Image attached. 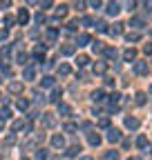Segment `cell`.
Wrapping results in <instances>:
<instances>
[{"label":"cell","mask_w":152,"mask_h":160,"mask_svg":"<svg viewBox=\"0 0 152 160\" xmlns=\"http://www.w3.org/2000/svg\"><path fill=\"white\" fill-rule=\"evenodd\" d=\"M11 131H14V133H16V131L29 133V131H31V122H29V120H25V118H23V120H16V122L11 125Z\"/></svg>","instance_id":"6da1fadb"},{"label":"cell","mask_w":152,"mask_h":160,"mask_svg":"<svg viewBox=\"0 0 152 160\" xmlns=\"http://www.w3.org/2000/svg\"><path fill=\"white\" fill-rule=\"evenodd\" d=\"M25 89V82H23V80H11V82L7 85V91L9 93H20Z\"/></svg>","instance_id":"7a4b0ae2"},{"label":"cell","mask_w":152,"mask_h":160,"mask_svg":"<svg viewBox=\"0 0 152 160\" xmlns=\"http://www.w3.org/2000/svg\"><path fill=\"white\" fill-rule=\"evenodd\" d=\"M107 142H112V145H117V142H121V131L119 129H107Z\"/></svg>","instance_id":"3957f363"},{"label":"cell","mask_w":152,"mask_h":160,"mask_svg":"<svg viewBox=\"0 0 152 160\" xmlns=\"http://www.w3.org/2000/svg\"><path fill=\"white\" fill-rule=\"evenodd\" d=\"M52 147H54V149H63V147H65V138H63L61 133H54V136H52Z\"/></svg>","instance_id":"277c9868"},{"label":"cell","mask_w":152,"mask_h":160,"mask_svg":"<svg viewBox=\"0 0 152 160\" xmlns=\"http://www.w3.org/2000/svg\"><path fill=\"white\" fill-rule=\"evenodd\" d=\"M134 73H137V76H145V73H148V62L137 60V62H134Z\"/></svg>","instance_id":"5b68a950"},{"label":"cell","mask_w":152,"mask_h":160,"mask_svg":"<svg viewBox=\"0 0 152 160\" xmlns=\"http://www.w3.org/2000/svg\"><path fill=\"white\" fill-rule=\"evenodd\" d=\"M56 38H58V29H47V33H45V45H54Z\"/></svg>","instance_id":"8992f818"},{"label":"cell","mask_w":152,"mask_h":160,"mask_svg":"<svg viewBox=\"0 0 152 160\" xmlns=\"http://www.w3.org/2000/svg\"><path fill=\"white\" fill-rule=\"evenodd\" d=\"M101 140H103V138H101L96 131H90V133H87V142H90L92 147H99V145H101Z\"/></svg>","instance_id":"52a82bcc"},{"label":"cell","mask_w":152,"mask_h":160,"mask_svg":"<svg viewBox=\"0 0 152 160\" xmlns=\"http://www.w3.org/2000/svg\"><path fill=\"white\" fill-rule=\"evenodd\" d=\"M43 125H45L47 129H54V127H56V118H54V113H43Z\"/></svg>","instance_id":"ba28073f"},{"label":"cell","mask_w":152,"mask_h":160,"mask_svg":"<svg viewBox=\"0 0 152 160\" xmlns=\"http://www.w3.org/2000/svg\"><path fill=\"white\" fill-rule=\"evenodd\" d=\"M27 22H29V11L23 7L20 11H18V25H20V27H25Z\"/></svg>","instance_id":"9c48e42d"},{"label":"cell","mask_w":152,"mask_h":160,"mask_svg":"<svg viewBox=\"0 0 152 160\" xmlns=\"http://www.w3.org/2000/svg\"><path fill=\"white\" fill-rule=\"evenodd\" d=\"M107 16H119V11H121V5L119 2H114V0H112V2H107Z\"/></svg>","instance_id":"30bf717a"},{"label":"cell","mask_w":152,"mask_h":160,"mask_svg":"<svg viewBox=\"0 0 152 160\" xmlns=\"http://www.w3.org/2000/svg\"><path fill=\"white\" fill-rule=\"evenodd\" d=\"M23 78H25V80H34V78H36V67H34V65H27V67L23 69Z\"/></svg>","instance_id":"8fae6325"},{"label":"cell","mask_w":152,"mask_h":160,"mask_svg":"<svg viewBox=\"0 0 152 160\" xmlns=\"http://www.w3.org/2000/svg\"><path fill=\"white\" fill-rule=\"evenodd\" d=\"M34 58L38 60V62H43V60H45V47H43V45H38V47L34 49Z\"/></svg>","instance_id":"7c38bea8"},{"label":"cell","mask_w":152,"mask_h":160,"mask_svg":"<svg viewBox=\"0 0 152 160\" xmlns=\"http://www.w3.org/2000/svg\"><path fill=\"white\" fill-rule=\"evenodd\" d=\"M105 71H107V62H105V60L94 62V73H105Z\"/></svg>","instance_id":"4fadbf2b"},{"label":"cell","mask_w":152,"mask_h":160,"mask_svg":"<svg viewBox=\"0 0 152 160\" xmlns=\"http://www.w3.org/2000/svg\"><path fill=\"white\" fill-rule=\"evenodd\" d=\"M61 96H63V89L56 87V89L52 91V96H49V102H56V105H58V102H61Z\"/></svg>","instance_id":"5bb4252c"},{"label":"cell","mask_w":152,"mask_h":160,"mask_svg":"<svg viewBox=\"0 0 152 160\" xmlns=\"http://www.w3.org/2000/svg\"><path fill=\"white\" fill-rule=\"evenodd\" d=\"M121 27H123L121 22H114V25L107 29V33H110V36H121V33H123V29H121Z\"/></svg>","instance_id":"9a60e30c"},{"label":"cell","mask_w":152,"mask_h":160,"mask_svg":"<svg viewBox=\"0 0 152 160\" xmlns=\"http://www.w3.org/2000/svg\"><path fill=\"white\" fill-rule=\"evenodd\" d=\"M79 153H81V147H79V145H72V147L65 151V156H67V158H76Z\"/></svg>","instance_id":"2e32d148"},{"label":"cell","mask_w":152,"mask_h":160,"mask_svg":"<svg viewBox=\"0 0 152 160\" xmlns=\"http://www.w3.org/2000/svg\"><path fill=\"white\" fill-rule=\"evenodd\" d=\"M87 62H90V56H85V53H81L79 58H76V65H79V69L87 67Z\"/></svg>","instance_id":"e0dca14e"},{"label":"cell","mask_w":152,"mask_h":160,"mask_svg":"<svg viewBox=\"0 0 152 160\" xmlns=\"http://www.w3.org/2000/svg\"><path fill=\"white\" fill-rule=\"evenodd\" d=\"M139 125H141V122H139L137 118H125V127H128V129H139Z\"/></svg>","instance_id":"ac0fdd59"},{"label":"cell","mask_w":152,"mask_h":160,"mask_svg":"<svg viewBox=\"0 0 152 160\" xmlns=\"http://www.w3.org/2000/svg\"><path fill=\"white\" fill-rule=\"evenodd\" d=\"M69 73H72L69 65H67V62H61V65H58V76H69Z\"/></svg>","instance_id":"d6986e66"},{"label":"cell","mask_w":152,"mask_h":160,"mask_svg":"<svg viewBox=\"0 0 152 160\" xmlns=\"http://www.w3.org/2000/svg\"><path fill=\"white\" fill-rule=\"evenodd\" d=\"M58 113H63V116H69V113H72V107H69L67 102H58Z\"/></svg>","instance_id":"ffe728a7"},{"label":"cell","mask_w":152,"mask_h":160,"mask_svg":"<svg viewBox=\"0 0 152 160\" xmlns=\"http://www.w3.org/2000/svg\"><path fill=\"white\" fill-rule=\"evenodd\" d=\"M123 58L128 60V62H132V60L137 58V51H134V49H125V51H123Z\"/></svg>","instance_id":"44dd1931"},{"label":"cell","mask_w":152,"mask_h":160,"mask_svg":"<svg viewBox=\"0 0 152 160\" xmlns=\"http://www.w3.org/2000/svg\"><path fill=\"white\" fill-rule=\"evenodd\" d=\"M92 42V38L87 36V33H81L79 36V47H85V45H90Z\"/></svg>","instance_id":"7402d4cb"},{"label":"cell","mask_w":152,"mask_h":160,"mask_svg":"<svg viewBox=\"0 0 152 160\" xmlns=\"http://www.w3.org/2000/svg\"><path fill=\"white\" fill-rule=\"evenodd\" d=\"M9 118H11V109L9 107H3V109H0V120L5 122V120H9Z\"/></svg>","instance_id":"603a6c76"},{"label":"cell","mask_w":152,"mask_h":160,"mask_svg":"<svg viewBox=\"0 0 152 160\" xmlns=\"http://www.w3.org/2000/svg\"><path fill=\"white\" fill-rule=\"evenodd\" d=\"M92 100H94V102H103V100H105V93L99 89V91H94L92 93Z\"/></svg>","instance_id":"cb8c5ba5"},{"label":"cell","mask_w":152,"mask_h":160,"mask_svg":"<svg viewBox=\"0 0 152 160\" xmlns=\"http://www.w3.org/2000/svg\"><path fill=\"white\" fill-rule=\"evenodd\" d=\"M67 9H69V7H65V5L56 7V18H65V16H67Z\"/></svg>","instance_id":"d4e9b609"},{"label":"cell","mask_w":152,"mask_h":160,"mask_svg":"<svg viewBox=\"0 0 152 160\" xmlns=\"http://www.w3.org/2000/svg\"><path fill=\"white\" fill-rule=\"evenodd\" d=\"M47 158H49L47 149H36V160H47Z\"/></svg>","instance_id":"484cf974"},{"label":"cell","mask_w":152,"mask_h":160,"mask_svg":"<svg viewBox=\"0 0 152 160\" xmlns=\"http://www.w3.org/2000/svg\"><path fill=\"white\" fill-rule=\"evenodd\" d=\"M125 38L130 40V42H139V40H141V33H139V31H132V33H128Z\"/></svg>","instance_id":"4316f807"},{"label":"cell","mask_w":152,"mask_h":160,"mask_svg":"<svg viewBox=\"0 0 152 160\" xmlns=\"http://www.w3.org/2000/svg\"><path fill=\"white\" fill-rule=\"evenodd\" d=\"M18 109H20V111H27V109H29V100H27V98H20V100H18Z\"/></svg>","instance_id":"83f0119b"},{"label":"cell","mask_w":152,"mask_h":160,"mask_svg":"<svg viewBox=\"0 0 152 160\" xmlns=\"http://www.w3.org/2000/svg\"><path fill=\"white\" fill-rule=\"evenodd\" d=\"M92 51H94V53H101V51H105L103 42H99V40H96V42H92Z\"/></svg>","instance_id":"f1b7e54d"},{"label":"cell","mask_w":152,"mask_h":160,"mask_svg":"<svg viewBox=\"0 0 152 160\" xmlns=\"http://www.w3.org/2000/svg\"><path fill=\"white\" fill-rule=\"evenodd\" d=\"M41 85H43L45 89H47V87H54V78H52V76H45V78L41 80Z\"/></svg>","instance_id":"f546056e"},{"label":"cell","mask_w":152,"mask_h":160,"mask_svg":"<svg viewBox=\"0 0 152 160\" xmlns=\"http://www.w3.org/2000/svg\"><path fill=\"white\" fill-rule=\"evenodd\" d=\"M130 25H132V27H137V29H143V20H141V18H132V20H130Z\"/></svg>","instance_id":"4dcf8cb0"},{"label":"cell","mask_w":152,"mask_h":160,"mask_svg":"<svg viewBox=\"0 0 152 160\" xmlns=\"http://www.w3.org/2000/svg\"><path fill=\"white\" fill-rule=\"evenodd\" d=\"M85 5H87V0H74V9H79V11H83Z\"/></svg>","instance_id":"1f68e13d"},{"label":"cell","mask_w":152,"mask_h":160,"mask_svg":"<svg viewBox=\"0 0 152 160\" xmlns=\"http://www.w3.org/2000/svg\"><path fill=\"white\" fill-rule=\"evenodd\" d=\"M16 60H18V62H20V65H25V67H27V53H23V51H18Z\"/></svg>","instance_id":"d6a6232c"},{"label":"cell","mask_w":152,"mask_h":160,"mask_svg":"<svg viewBox=\"0 0 152 160\" xmlns=\"http://www.w3.org/2000/svg\"><path fill=\"white\" fill-rule=\"evenodd\" d=\"M65 29H67V31H76V29H79V20H69Z\"/></svg>","instance_id":"836d02e7"},{"label":"cell","mask_w":152,"mask_h":160,"mask_svg":"<svg viewBox=\"0 0 152 160\" xmlns=\"http://www.w3.org/2000/svg\"><path fill=\"white\" fill-rule=\"evenodd\" d=\"M145 145H148V138H145V136H139V138H137V147H139V149H143Z\"/></svg>","instance_id":"e575fe53"},{"label":"cell","mask_w":152,"mask_h":160,"mask_svg":"<svg viewBox=\"0 0 152 160\" xmlns=\"http://www.w3.org/2000/svg\"><path fill=\"white\" fill-rule=\"evenodd\" d=\"M61 51H63V56H72V53H74V45H65Z\"/></svg>","instance_id":"d590c367"},{"label":"cell","mask_w":152,"mask_h":160,"mask_svg":"<svg viewBox=\"0 0 152 160\" xmlns=\"http://www.w3.org/2000/svg\"><path fill=\"white\" fill-rule=\"evenodd\" d=\"M16 20H18V18H14V16H5V27L9 29V27H11V25L16 22Z\"/></svg>","instance_id":"8d00e7d4"},{"label":"cell","mask_w":152,"mask_h":160,"mask_svg":"<svg viewBox=\"0 0 152 160\" xmlns=\"http://www.w3.org/2000/svg\"><path fill=\"white\" fill-rule=\"evenodd\" d=\"M134 98H137V100H134V102H137L139 107H141V105H145V93H137Z\"/></svg>","instance_id":"74e56055"},{"label":"cell","mask_w":152,"mask_h":160,"mask_svg":"<svg viewBox=\"0 0 152 160\" xmlns=\"http://www.w3.org/2000/svg\"><path fill=\"white\" fill-rule=\"evenodd\" d=\"M105 56L107 58H117V49H114V47H105Z\"/></svg>","instance_id":"f35d334b"},{"label":"cell","mask_w":152,"mask_h":160,"mask_svg":"<svg viewBox=\"0 0 152 160\" xmlns=\"http://www.w3.org/2000/svg\"><path fill=\"white\" fill-rule=\"evenodd\" d=\"M76 129H79V127H76L74 122H67V125H65V131H67V133H74Z\"/></svg>","instance_id":"ab89813d"},{"label":"cell","mask_w":152,"mask_h":160,"mask_svg":"<svg viewBox=\"0 0 152 160\" xmlns=\"http://www.w3.org/2000/svg\"><path fill=\"white\" fill-rule=\"evenodd\" d=\"M96 31H107V25L103 22V20H99V22H96Z\"/></svg>","instance_id":"60d3db41"},{"label":"cell","mask_w":152,"mask_h":160,"mask_svg":"<svg viewBox=\"0 0 152 160\" xmlns=\"http://www.w3.org/2000/svg\"><path fill=\"white\" fill-rule=\"evenodd\" d=\"M94 22H96V20H94L92 16H85V18H83V25H87V27H90V25H94Z\"/></svg>","instance_id":"b9f144b4"},{"label":"cell","mask_w":152,"mask_h":160,"mask_svg":"<svg viewBox=\"0 0 152 160\" xmlns=\"http://www.w3.org/2000/svg\"><path fill=\"white\" fill-rule=\"evenodd\" d=\"M52 5H54V0H41V7L43 9H49Z\"/></svg>","instance_id":"7bdbcfd3"},{"label":"cell","mask_w":152,"mask_h":160,"mask_svg":"<svg viewBox=\"0 0 152 160\" xmlns=\"http://www.w3.org/2000/svg\"><path fill=\"white\" fill-rule=\"evenodd\" d=\"M99 127H103V129L110 127V118H101V120H99Z\"/></svg>","instance_id":"ee69618b"},{"label":"cell","mask_w":152,"mask_h":160,"mask_svg":"<svg viewBox=\"0 0 152 160\" xmlns=\"http://www.w3.org/2000/svg\"><path fill=\"white\" fill-rule=\"evenodd\" d=\"M11 2H14V0H0V7H3V9H9Z\"/></svg>","instance_id":"f6af8a7d"},{"label":"cell","mask_w":152,"mask_h":160,"mask_svg":"<svg viewBox=\"0 0 152 160\" xmlns=\"http://www.w3.org/2000/svg\"><path fill=\"white\" fill-rule=\"evenodd\" d=\"M5 142H7V145H14V142H16V136H14V133H9V136L5 138Z\"/></svg>","instance_id":"bcb514c9"},{"label":"cell","mask_w":152,"mask_h":160,"mask_svg":"<svg viewBox=\"0 0 152 160\" xmlns=\"http://www.w3.org/2000/svg\"><path fill=\"white\" fill-rule=\"evenodd\" d=\"M90 5H92L94 9H99V7L103 5V0H90Z\"/></svg>","instance_id":"7dc6e473"},{"label":"cell","mask_w":152,"mask_h":160,"mask_svg":"<svg viewBox=\"0 0 152 160\" xmlns=\"http://www.w3.org/2000/svg\"><path fill=\"white\" fill-rule=\"evenodd\" d=\"M36 22H45V13H43V11L36 13Z\"/></svg>","instance_id":"c3c4849f"},{"label":"cell","mask_w":152,"mask_h":160,"mask_svg":"<svg viewBox=\"0 0 152 160\" xmlns=\"http://www.w3.org/2000/svg\"><path fill=\"white\" fill-rule=\"evenodd\" d=\"M117 158H119V153H117V151H114V153H112V151H110V153H107V156H105V160H117Z\"/></svg>","instance_id":"681fc988"},{"label":"cell","mask_w":152,"mask_h":160,"mask_svg":"<svg viewBox=\"0 0 152 160\" xmlns=\"http://www.w3.org/2000/svg\"><path fill=\"white\" fill-rule=\"evenodd\" d=\"M143 51H145V53H152V42H148V45L143 47Z\"/></svg>","instance_id":"f907efd6"},{"label":"cell","mask_w":152,"mask_h":160,"mask_svg":"<svg viewBox=\"0 0 152 160\" xmlns=\"http://www.w3.org/2000/svg\"><path fill=\"white\" fill-rule=\"evenodd\" d=\"M11 53V47H3V56H9Z\"/></svg>","instance_id":"816d5d0a"},{"label":"cell","mask_w":152,"mask_h":160,"mask_svg":"<svg viewBox=\"0 0 152 160\" xmlns=\"http://www.w3.org/2000/svg\"><path fill=\"white\" fill-rule=\"evenodd\" d=\"M7 38V29H3V31H0V40H5Z\"/></svg>","instance_id":"f5cc1de1"},{"label":"cell","mask_w":152,"mask_h":160,"mask_svg":"<svg viewBox=\"0 0 152 160\" xmlns=\"http://www.w3.org/2000/svg\"><path fill=\"white\" fill-rule=\"evenodd\" d=\"M5 67H7V65H5V62H3V60H0V69H5Z\"/></svg>","instance_id":"db71d44e"},{"label":"cell","mask_w":152,"mask_h":160,"mask_svg":"<svg viewBox=\"0 0 152 160\" xmlns=\"http://www.w3.org/2000/svg\"><path fill=\"white\" fill-rule=\"evenodd\" d=\"M81 160H92V158H90V156H83V158H81Z\"/></svg>","instance_id":"11a10c76"},{"label":"cell","mask_w":152,"mask_h":160,"mask_svg":"<svg viewBox=\"0 0 152 160\" xmlns=\"http://www.w3.org/2000/svg\"><path fill=\"white\" fill-rule=\"evenodd\" d=\"M34 2H36V0H27V5H34Z\"/></svg>","instance_id":"9f6ffc18"},{"label":"cell","mask_w":152,"mask_h":160,"mask_svg":"<svg viewBox=\"0 0 152 160\" xmlns=\"http://www.w3.org/2000/svg\"><path fill=\"white\" fill-rule=\"evenodd\" d=\"M148 7H152V0H148Z\"/></svg>","instance_id":"6f0895ef"},{"label":"cell","mask_w":152,"mask_h":160,"mask_svg":"<svg viewBox=\"0 0 152 160\" xmlns=\"http://www.w3.org/2000/svg\"><path fill=\"white\" fill-rule=\"evenodd\" d=\"M130 160H139V158H130Z\"/></svg>","instance_id":"680465c9"},{"label":"cell","mask_w":152,"mask_h":160,"mask_svg":"<svg viewBox=\"0 0 152 160\" xmlns=\"http://www.w3.org/2000/svg\"><path fill=\"white\" fill-rule=\"evenodd\" d=\"M0 85H3V78H0Z\"/></svg>","instance_id":"91938a15"},{"label":"cell","mask_w":152,"mask_h":160,"mask_svg":"<svg viewBox=\"0 0 152 160\" xmlns=\"http://www.w3.org/2000/svg\"><path fill=\"white\" fill-rule=\"evenodd\" d=\"M150 93H152V87H150Z\"/></svg>","instance_id":"94428289"},{"label":"cell","mask_w":152,"mask_h":160,"mask_svg":"<svg viewBox=\"0 0 152 160\" xmlns=\"http://www.w3.org/2000/svg\"><path fill=\"white\" fill-rule=\"evenodd\" d=\"M23 160H29V158H23Z\"/></svg>","instance_id":"6125c7cd"},{"label":"cell","mask_w":152,"mask_h":160,"mask_svg":"<svg viewBox=\"0 0 152 160\" xmlns=\"http://www.w3.org/2000/svg\"><path fill=\"white\" fill-rule=\"evenodd\" d=\"M150 153H152V149H150Z\"/></svg>","instance_id":"be15d7a7"}]
</instances>
